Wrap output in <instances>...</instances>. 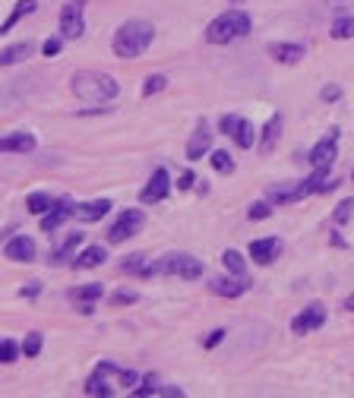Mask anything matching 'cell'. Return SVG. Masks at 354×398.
Wrapping results in <instances>:
<instances>
[{
    "label": "cell",
    "instance_id": "cell-36",
    "mask_svg": "<svg viewBox=\"0 0 354 398\" xmlns=\"http://www.w3.org/2000/svg\"><path fill=\"white\" fill-rule=\"evenodd\" d=\"M136 297H140L136 291H117V294H111V303L114 307H124V303H136Z\"/></svg>",
    "mask_w": 354,
    "mask_h": 398
},
{
    "label": "cell",
    "instance_id": "cell-37",
    "mask_svg": "<svg viewBox=\"0 0 354 398\" xmlns=\"http://www.w3.org/2000/svg\"><path fill=\"white\" fill-rule=\"evenodd\" d=\"M240 117H234V114H225L222 121H218V127H222V133H228V136H234V130H238Z\"/></svg>",
    "mask_w": 354,
    "mask_h": 398
},
{
    "label": "cell",
    "instance_id": "cell-1",
    "mask_svg": "<svg viewBox=\"0 0 354 398\" xmlns=\"http://www.w3.org/2000/svg\"><path fill=\"white\" fill-rule=\"evenodd\" d=\"M70 89L76 98H83L89 105H101V101H111V98L121 92L114 76L99 73V70H79V73L70 79Z\"/></svg>",
    "mask_w": 354,
    "mask_h": 398
},
{
    "label": "cell",
    "instance_id": "cell-10",
    "mask_svg": "<svg viewBox=\"0 0 354 398\" xmlns=\"http://www.w3.org/2000/svg\"><path fill=\"white\" fill-rule=\"evenodd\" d=\"M336 155H338V130H332L329 136L323 139V142H316L310 152V164L313 168H326L329 171L332 164H336Z\"/></svg>",
    "mask_w": 354,
    "mask_h": 398
},
{
    "label": "cell",
    "instance_id": "cell-30",
    "mask_svg": "<svg viewBox=\"0 0 354 398\" xmlns=\"http://www.w3.org/2000/svg\"><path fill=\"white\" fill-rule=\"evenodd\" d=\"M222 262H225V269H228L231 275H244V272H247V262H244V256H240L238 250H225Z\"/></svg>",
    "mask_w": 354,
    "mask_h": 398
},
{
    "label": "cell",
    "instance_id": "cell-25",
    "mask_svg": "<svg viewBox=\"0 0 354 398\" xmlns=\"http://www.w3.org/2000/svg\"><path fill=\"white\" fill-rule=\"evenodd\" d=\"M35 7H38L35 0H19V3H16V10H13V13H10V16L3 19V25H0V32H10V29H13V25H16L23 16L35 13Z\"/></svg>",
    "mask_w": 354,
    "mask_h": 398
},
{
    "label": "cell",
    "instance_id": "cell-43",
    "mask_svg": "<svg viewBox=\"0 0 354 398\" xmlns=\"http://www.w3.org/2000/svg\"><path fill=\"white\" fill-rule=\"evenodd\" d=\"M25 297H38V282H32V284H29V288H25Z\"/></svg>",
    "mask_w": 354,
    "mask_h": 398
},
{
    "label": "cell",
    "instance_id": "cell-32",
    "mask_svg": "<svg viewBox=\"0 0 354 398\" xmlns=\"http://www.w3.org/2000/svg\"><path fill=\"white\" fill-rule=\"evenodd\" d=\"M168 86V79L162 73H155V76H149L146 82H142V98H149V95H155V92H162Z\"/></svg>",
    "mask_w": 354,
    "mask_h": 398
},
{
    "label": "cell",
    "instance_id": "cell-40",
    "mask_svg": "<svg viewBox=\"0 0 354 398\" xmlns=\"http://www.w3.org/2000/svg\"><path fill=\"white\" fill-rule=\"evenodd\" d=\"M60 41H64V38H51V41H45V45H42L45 57H54V54H58V51H60Z\"/></svg>",
    "mask_w": 354,
    "mask_h": 398
},
{
    "label": "cell",
    "instance_id": "cell-23",
    "mask_svg": "<svg viewBox=\"0 0 354 398\" xmlns=\"http://www.w3.org/2000/svg\"><path fill=\"white\" fill-rule=\"evenodd\" d=\"M105 262V247H86L73 260V269H95Z\"/></svg>",
    "mask_w": 354,
    "mask_h": 398
},
{
    "label": "cell",
    "instance_id": "cell-21",
    "mask_svg": "<svg viewBox=\"0 0 354 398\" xmlns=\"http://www.w3.org/2000/svg\"><path fill=\"white\" fill-rule=\"evenodd\" d=\"M83 244V234H79V231H73V234H66L64 237V244L58 247V250L51 253V262H54V266H60V262H66L70 260V256H73L76 253V247Z\"/></svg>",
    "mask_w": 354,
    "mask_h": 398
},
{
    "label": "cell",
    "instance_id": "cell-27",
    "mask_svg": "<svg viewBox=\"0 0 354 398\" xmlns=\"http://www.w3.org/2000/svg\"><path fill=\"white\" fill-rule=\"evenodd\" d=\"M234 142H238L240 149H250L253 146V139H256V130H253V123L250 121H244V117H240V123H238V130H234Z\"/></svg>",
    "mask_w": 354,
    "mask_h": 398
},
{
    "label": "cell",
    "instance_id": "cell-16",
    "mask_svg": "<svg viewBox=\"0 0 354 398\" xmlns=\"http://www.w3.org/2000/svg\"><path fill=\"white\" fill-rule=\"evenodd\" d=\"M0 149H3V152L29 155V152H35V136L32 133H10V136L0 139Z\"/></svg>",
    "mask_w": 354,
    "mask_h": 398
},
{
    "label": "cell",
    "instance_id": "cell-44",
    "mask_svg": "<svg viewBox=\"0 0 354 398\" xmlns=\"http://www.w3.org/2000/svg\"><path fill=\"white\" fill-rule=\"evenodd\" d=\"M345 307L351 310V313H354V294H351V297H348V303H345Z\"/></svg>",
    "mask_w": 354,
    "mask_h": 398
},
{
    "label": "cell",
    "instance_id": "cell-33",
    "mask_svg": "<svg viewBox=\"0 0 354 398\" xmlns=\"http://www.w3.org/2000/svg\"><path fill=\"white\" fill-rule=\"evenodd\" d=\"M19 358V345L13 338H3L0 341V360H3V364H13V360Z\"/></svg>",
    "mask_w": 354,
    "mask_h": 398
},
{
    "label": "cell",
    "instance_id": "cell-15",
    "mask_svg": "<svg viewBox=\"0 0 354 398\" xmlns=\"http://www.w3.org/2000/svg\"><path fill=\"white\" fill-rule=\"evenodd\" d=\"M209 146H212V133H209L206 123H199L197 133H193V139L187 142V158L190 162H199V158L209 152Z\"/></svg>",
    "mask_w": 354,
    "mask_h": 398
},
{
    "label": "cell",
    "instance_id": "cell-41",
    "mask_svg": "<svg viewBox=\"0 0 354 398\" xmlns=\"http://www.w3.org/2000/svg\"><path fill=\"white\" fill-rule=\"evenodd\" d=\"M222 338H225V329H215V332L206 338V348H215V345H218Z\"/></svg>",
    "mask_w": 354,
    "mask_h": 398
},
{
    "label": "cell",
    "instance_id": "cell-6",
    "mask_svg": "<svg viewBox=\"0 0 354 398\" xmlns=\"http://www.w3.org/2000/svg\"><path fill=\"white\" fill-rule=\"evenodd\" d=\"M142 221H146V215H142L140 209H124V215H121V219L111 225V231H108V240H111V244H124L133 234H140Z\"/></svg>",
    "mask_w": 354,
    "mask_h": 398
},
{
    "label": "cell",
    "instance_id": "cell-3",
    "mask_svg": "<svg viewBox=\"0 0 354 398\" xmlns=\"http://www.w3.org/2000/svg\"><path fill=\"white\" fill-rule=\"evenodd\" d=\"M250 13H244V10H225L218 19H212L206 29V38L212 41V45H231L234 38H244V35L250 32Z\"/></svg>",
    "mask_w": 354,
    "mask_h": 398
},
{
    "label": "cell",
    "instance_id": "cell-39",
    "mask_svg": "<svg viewBox=\"0 0 354 398\" xmlns=\"http://www.w3.org/2000/svg\"><path fill=\"white\" fill-rule=\"evenodd\" d=\"M320 98L323 101H338V98H342V89H338V86H326V89L320 92Z\"/></svg>",
    "mask_w": 354,
    "mask_h": 398
},
{
    "label": "cell",
    "instance_id": "cell-22",
    "mask_svg": "<svg viewBox=\"0 0 354 398\" xmlns=\"http://www.w3.org/2000/svg\"><path fill=\"white\" fill-rule=\"evenodd\" d=\"M279 136H281V117L275 114L269 123H266V130H263V139H260V152L269 155L272 149L279 146Z\"/></svg>",
    "mask_w": 354,
    "mask_h": 398
},
{
    "label": "cell",
    "instance_id": "cell-28",
    "mask_svg": "<svg viewBox=\"0 0 354 398\" xmlns=\"http://www.w3.org/2000/svg\"><path fill=\"white\" fill-rule=\"evenodd\" d=\"M329 35L336 41H345V38H354V19L351 16H338L336 23H332V29H329Z\"/></svg>",
    "mask_w": 354,
    "mask_h": 398
},
{
    "label": "cell",
    "instance_id": "cell-9",
    "mask_svg": "<svg viewBox=\"0 0 354 398\" xmlns=\"http://www.w3.org/2000/svg\"><path fill=\"white\" fill-rule=\"evenodd\" d=\"M326 323V310L320 303H310L307 310H301L294 319H291V332L294 335H307V332H316L320 325Z\"/></svg>",
    "mask_w": 354,
    "mask_h": 398
},
{
    "label": "cell",
    "instance_id": "cell-13",
    "mask_svg": "<svg viewBox=\"0 0 354 398\" xmlns=\"http://www.w3.org/2000/svg\"><path fill=\"white\" fill-rule=\"evenodd\" d=\"M279 253H281L279 237H263V240H253V244H250V260H256L260 266H269Z\"/></svg>",
    "mask_w": 354,
    "mask_h": 398
},
{
    "label": "cell",
    "instance_id": "cell-42",
    "mask_svg": "<svg viewBox=\"0 0 354 398\" xmlns=\"http://www.w3.org/2000/svg\"><path fill=\"white\" fill-rule=\"evenodd\" d=\"M177 187H181V190L193 187V174H190V171H187V174H181V184H177Z\"/></svg>",
    "mask_w": 354,
    "mask_h": 398
},
{
    "label": "cell",
    "instance_id": "cell-35",
    "mask_svg": "<svg viewBox=\"0 0 354 398\" xmlns=\"http://www.w3.org/2000/svg\"><path fill=\"white\" fill-rule=\"evenodd\" d=\"M351 215H354V199H345V203H338V209H336L332 219H336V225H345Z\"/></svg>",
    "mask_w": 354,
    "mask_h": 398
},
{
    "label": "cell",
    "instance_id": "cell-34",
    "mask_svg": "<svg viewBox=\"0 0 354 398\" xmlns=\"http://www.w3.org/2000/svg\"><path fill=\"white\" fill-rule=\"evenodd\" d=\"M38 351H42V335L32 332L29 338L23 341V354H25V358H38Z\"/></svg>",
    "mask_w": 354,
    "mask_h": 398
},
{
    "label": "cell",
    "instance_id": "cell-26",
    "mask_svg": "<svg viewBox=\"0 0 354 398\" xmlns=\"http://www.w3.org/2000/svg\"><path fill=\"white\" fill-rule=\"evenodd\" d=\"M86 395L111 398V395H114V389H111V386L105 382V373H99V370H95V373L89 376V382H86Z\"/></svg>",
    "mask_w": 354,
    "mask_h": 398
},
{
    "label": "cell",
    "instance_id": "cell-38",
    "mask_svg": "<svg viewBox=\"0 0 354 398\" xmlns=\"http://www.w3.org/2000/svg\"><path fill=\"white\" fill-rule=\"evenodd\" d=\"M269 215H272L269 203H256V206H250V219H253V221H263V219H269Z\"/></svg>",
    "mask_w": 354,
    "mask_h": 398
},
{
    "label": "cell",
    "instance_id": "cell-31",
    "mask_svg": "<svg viewBox=\"0 0 354 398\" xmlns=\"http://www.w3.org/2000/svg\"><path fill=\"white\" fill-rule=\"evenodd\" d=\"M212 168L222 171V174H231V171H234V158H231V152H225V149L212 152Z\"/></svg>",
    "mask_w": 354,
    "mask_h": 398
},
{
    "label": "cell",
    "instance_id": "cell-5",
    "mask_svg": "<svg viewBox=\"0 0 354 398\" xmlns=\"http://www.w3.org/2000/svg\"><path fill=\"white\" fill-rule=\"evenodd\" d=\"M83 0H70L64 10H60V38L64 41H76L79 35L86 32V23H83Z\"/></svg>",
    "mask_w": 354,
    "mask_h": 398
},
{
    "label": "cell",
    "instance_id": "cell-29",
    "mask_svg": "<svg viewBox=\"0 0 354 398\" xmlns=\"http://www.w3.org/2000/svg\"><path fill=\"white\" fill-rule=\"evenodd\" d=\"M51 206H54V199L48 193H29V199H25V209L32 212V215H45Z\"/></svg>",
    "mask_w": 354,
    "mask_h": 398
},
{
    "label": "cell",
    "instance_id": "cell-19",
    "mask_svg": "<svg viewBox=\"0 0 354 398\" xmlns=\"http://www.w3.org/2000/svg\"><path fill=\"white\" fill-rule=\"evenodd\" d=\"M121 272H127V275H140V278L158 275V269L149 266V260L142 256V253H133V256H127V260L121 262Z\"/></svg>",
    "mask_w": 354,
    "mask_h": 398
},
{
    "label": "cell",
    "instance_id": "cell-45",
    "mask_svg": "<svg viewBox=\"0 0 354 398\" xmlns=\"http://www.w3.org/2000/svg\"><path fill=\"white\" fill-rule=\"evenodd\" d=\"M231 3H240V0H231Z\"/></svg>",
    "mask_w": 354,
    "mask_h": 398
},
{
    "label": "cell",
    "instance_id": "cell-17",
    "mask_svg": "<svg viewBox=\"0 0 354 398\" xmlns=\"http://www.w3.org/2000/svg\"><path fill=\"white\" fill-rule=\"evenodd\" d=\"M101 291H105L101 284H86V288H73V291H70V301L79 303V313H92V303H95V301L101 297Z\"/></svg>",
    "mask_w": 354,
    "mask_h": 398
},
{
    "label": "cell",
    "instance_id": "cell-20",
    "mask_svg": "<svg viewBox=\"0 0 354 398\" xmlns=\"http://www.w3.org/2000/svg\"><path fill=\"white\" fill-rule=\"evenodd\" d=\"M269 54L279 60V64H297L304 57V45H285V41H272Z\"/></svg>",
    "mask_w": 354,
    "mask_h": 398
},
{
    "label": "cell",
    "instance_id": "cell-2",
    "mask_svg": "<svg viewBox=\"0 0 354 398\" xmlns=\"http://www.w3.org/2000/svg\"><path fill=\"white\" fill-rule=\"evenodd\" d=\"M155 38V29L152 23H142V19H130L124 23L121 29L114 32V41H111V48H114L117 57H124V60H133V57H140L142 51L152 45Z\"/></svg>",
    "mask_w": 354,
    "mask_h": 398
},
{
    "label": "cell",
    "instance_id": "cell-7",
    "mask_svg": "<svg viewBox=\"0 0 354 398\" xmlns=\"http://www.w3.org/2000/svg\"><path fill=\"white\" fill-rule=\"evenodd\" d=\"M266 196L275 206H288V203H301V199L313 196V187H310V180H301V184H272L266 190Z\"/></svg>",
    "mask_w": 354,
    "mask_h": 398
},
{
    "label": "cell",
    "instance_id": "cell-11",
    "mask_svg": "<svg viewBox=\"0 0 354 398\" xmlns=\"http://www.w3.org/2000/svg\"><path fill=\"white\" fill-rule=\"evenodd\" d=\"M70 215H76V206L70 203V199H54V206L42 215V231L45 234H54Z\"/></svg>",
    "mask_w": 354,
    "mask_h": 398
},
{
    "label": "cell",
    "instance_id": "cell-24",
    "mask_svg": "<svg viewBox=\"0 0 354 398\" xmlns=\"http://www.w3.org/2000/svg\"><path fill=\"white\" fill-rule=\"evenodd\" d=\"M35 51L32 41H23V45H13V48H3V54H0V64L3 66H13L19 64V60H25V57Z\"/></svg>",
    "mask_w": 354,
    "mask_h": 398
},
{
    "label": "cell",
    "instance_id": "cell-18",
    "mask_svg": "<svg viewBox=\"0 0 354 398\" xmlns=\"http://www.w3.org/2000/svg\"><path fill=\"white\" fill-rule=\"evenodd\" d=\"M108 209H111V199H92V203H83V206H76V219L79 221H99L108 215Z\"/></svg>",
    "mask_w": 354,
    "mask_h": 398
},
{
    "label": "cell",
    "instance_id": "cell-12",
    "mask_svg": "<svg viewBox=\"0 0 354 398\" xmlns=\"http://www.w3.org/2000/svg\"><path fill=\"white\" fill-rule=\"evenodd\" d=\"M3 253H7V260H13V262H35V256H38V247H35L32 237L16 234V237H10V240H7Z\"/></svg>",
    "mask_w": 354,
    "mask_h": 398
},
{
    "label": "cell",
    "instance_id": "cell-8",
    "mask_svg": "<svg viewBox=\"0 0 354 398\" xmlns=\"http://www.w3.org/2000/svg\"><path fill=\"white\" fill-rule=\"evenodd\" d=\"M168 190H171V174H168L165 168H155V171H152V177H149V184L142 187L140 203H142V206L162 203V199L168 196Z\"/></svg>",
    "mask_w": 354,
    "mask_h": 398
},
{
    "label": "cell",
    "instance_id": "cell-14",
    "mask_svg": "<svg viewBox=\"0 0 354 398\" xmlns=\"http://www.w3.org/2000/svg\"><path fill=\"white\" fill-rule=\"evenodd\" d=\"M250 288V282L244 275H234V278H215L209 284V291L218 294V297H240V294Z\"/></svg>",
    "mask_w": 354,
    "mask_h": 398
},
{
    "label": "cell",
    "instance_id": "cell-4",
    "mask_svg": "<svg viewBox=\"0 0 354 398\" xmlns=\"http://www.w3.org/2000/svg\"><path fill=\"white\" fill-rule=\"evenodd\" d=\"M155 269H158V275H181L187 282L203 275V262L193 260L190 253H168V256H162L155 262Z\"/></svg>",
    "mask_w": 354,
    "mask_h": 398
}]
</instances>
